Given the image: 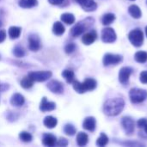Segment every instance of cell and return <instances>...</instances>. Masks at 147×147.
I'll return each mask as SVG.
<instances>
[{
	"label": "cell",
	"mask_w": 147,
	"mask_h": 147,
	"mask_svg": "<svg viewBox=\"0 0 147 147\" xmlns=\"http://www.w3.org/2000/svg\"><path fill=\"white\" fill-rule=\"evenodd\" d=\"M5 38H6V32H5V30H3V29L0 30V43H2L5 40Z\"/></svg>",
	"instance_id": "obj_39"
},
{
	"label": "cell",
	"mask_w": 147,
	"mask_h": 147,
	"mask_svg": "<svg viewBox=\"0 0 147 147\" xmlns=\"http://www.w3.org/2000/svg\"><path fill=\"white\" fill-rule=\"evenodd\" d=\"M125 102L122 98H112L104 103L103 112L109 116H116L123 110Z\"/></svg>",
	"instance_id": "obj_1"
},
{
	"label": "cell",
	"mask_w": 147,
	"mask_h": 147,
	"mask_svg": "<svg viewBox=\"0 0 147 147\" xmlns=\"http://www.w3.org/2000/svg\"><path fill=\"white\" fill-rule=\"evenodd\" d=\"M61 21L68 25H71L72 23H74L75 22V16L73 14L71 13H64L61 15Z\"/></svg>",
	"instance_id": "obj_24"
},
{
	"label": "cell",
	"mask_w": 147,
	"mask_h": 147,
	"mask_svg": "<svg viewBox=\"0 0 147 147\" xmlns=\"http://www.w3.org/2000/svg\"><path fill=\"white\" fill-rule=\"evenodd\" d=\"M96 119L92 116L87 117L84 119V123H83V127L85 130L90 131V132H93L96 129Z\"/></svg>",
	"instance_id": "obj_15"
},
{
	"label": "cell",
	"mask_w": 147,
	"mask_h": 147,
	"mask_svg": "<svg viewBox=\"0 0 147 147\" xmlns=\"http://www.w3.org/2000/svg\"><path fill=\"white\" fill-rule=\"evenodd\" d=\"M147 124V119L146 118H142V119H140L139 121L137 122V125L139 127H144Z\"/></svg>",
	"instance_id": "obj_38"
},
{
	"label": "cell",
	"mask_w": 147,
	"mask_h": 147,
	"mask_svg": "<svg viewBox=\"0 0 147 147\" xmlns=\"http://www.w3.org/2000/svg\"><path fill=\"white\" fill-rule=\"evenodd\" d=\"M109 143V138L105 134H101L100 137L96 140V145L98 146H105Z\"/></svg>",
	"instance_id": "obj_31"
},
{
	"label": "cell",
	"mask_w": 147,
	"mask_h": 147,
	"mask_svg": "<svg viewBox=\"0 0 147 147\" xmlns=\"http://www.w3.org/2000/svg\"><path fill=\"white\" fill-rule=\"evenodd\" d=\"M88 21H89V19H87V20H85L84 22H80L77 25H75L71 28V35L73 37H78V36L81 35L87 29V28L90 26V23H93L94 22V20L90 21V22H88Z\"/></svg>",
	"instance_id": "obj_4"
},
{
	"label": "cell",
	"mask_w": 147,
	"mask_h": 147,
	"mask_svg": "<svg viewBox=\"0 0 147 147\" xmlns=\"http://www.w3.org/2000/svg\"><path fill=\"white\" fill-rule=\"evenodd\" d=\"M123 58L121 55L118 54H112V53H107L104 55L102 63L104 66H109L112 65H118L119 63L122 62Z\"/></svg>",
	"instance_id": "obj_6"
},
{
	"label": "cell",
	"mask_w": 147,
	"mask_h": 147,
	"mask_svg": "<svg viewBox=\"0 0 147 147\" xmlns=\"http://www.w3.org/2000/svg\"><path fill=\"white\" fill-rule=\"evenodd\" d=\"M130 42L136 47H140L144 42V34L140 28H135L128 34Z\"/></svg>",
	"instance_id": "obj_3"
},
{
	"label": "cell",
	"mask_w": 147,
	"mask_h": 147,
	"mask_svg": "<svg viewBox=\"0 0 147 147\" xmlns=\"http://www.w3.org/2000/svg\"><path fill=\"white\" fill-rule=\"evenodd\" d=\"M128 12L132 16V17L135 18V19H139L142 16V13H141L140 7L135 5V4H133L128 8Z\"/></svg>",
	"instance_id": "obj_18"
},
{
	"label": "cell",
	"mask_w": 147,
	"mask_h": 147,
	"mask_svg": "<svg viewBox=\"0 0 147 147\" xmlns=\"http://www.w3.org/2000/svg\"><path fill=\"white\" fill-rule=\"evenodd\" d=\"M144 129H145V132L147 134V124L145 126V127H144Z\"/></svg>",
	"instance_id": "obj_41"
},
{
	"label": "cell",
	"mask_w": 147,
	"mask_h": 147,
	"mask_svg": "<svg viewBox=\"0 0 147 147\" xmlns=\"http://www.w3.org/2000/svg\"><path fill=\"white\" fill-rule=\"evenodd\" d=\"M140 80L142 84H147V71H143L140 73Z\"/></svg>",
	"instance_id": "obj_36"
},
{
	"label": "cell",
	"mask_w": 147,
	"mask_h": 147,
	"mask_svg": "<svg viewBox=\"0 0 147 147\" xmlns=\"http://www.w3.org/2000/svg\"><path fill=\"white\" fill-rule=\"evenodd\" d=\"M0 59H1V55H0Z\"/></svg>",
	"instance_id": "obj_43"
},
{
	"label": "cell",
	"mask_w": 147,
	"mask_h": 147,
	"mask_svg": "<svg viewBox=\"0 0 147 147\" xmlns=\"http://www.w3.org/2000/svg\"><path fill=\"white\" fill-rule=\"evenodd\" d=\"M48 2L53 5H59L64 2V0H48Z\"/></svg>",
	"instance_id": "obj_40"
},
{
	"label": "cell",
	"mask_w": 147,
	"mask_h": 147,
	"mask_svg": "<svg viewBox=\"0 0 147 147\" xmlns=\"http://www.w3.org/2000/svg\"><path fill=\"white\" fill-rule=\"evenodd\" d=\"M134 59L139 63H146L147 61V53L144 51H139L135 53Z\"/></svg>",
	"instance_id": "obj_28"
},
{
	"label": "cell",
	"mask_w": 147,
	"mask_h": 147,
	"mask_svg": "<svg viewBox=\"0 0 147 147\" xmlns=\"http://www.w3.org/2000/svg\"><path fill=\"white\" fill-rule=\"evenodd\" d=\"M56 145L59 146H66L68 145V140L65 138H60L57 142H56Z\"/></svg>",
	"instance_id": "obj_37"
},
{
	"label": "cell",
	"mask_w": 147,
	"mask_h": 147,
	"mask_svg": "<svg viewBox=\"0 0 147 147\" xmlns=\"http://www.w3.org/2000/svg\"><path fill=\"white\" fill-rule=\"evenodd\" d=\"M56 142H57L56 137L51 134H44V136L42 138V143L46 146H54L56 145Z\"/></svg>",
	"instance_id": "obj_17"
},
{
	"label": "cell",
	"mask_w": 147,
	"mask_h": 147,
	"mask_svg": "<svg viewBox=\"0 0 147 147\" xmlns=\"http://www.w3.org/2000/svg\"><path fill=\"white\" fill-rule=\"evenodd\" d=\"M85 11H94L97 8V4L95 0H75Z\"/></svg>",
	"instance_id": "obj_9"
},
{
	"label": "cell",
	"mask_w": 147,
	"mask_h": 147,
	"mask_svg": "<svg viewBox=\"0 0 147 147\" xmlns=\"http://www.w3.org/2000/svg\"><path fill=\"white\" fill-rule=\"evenodd\" d=\"M146 3H147V0H146Z\"/></svg>",
	"instance_id": "obj_45"
},
{
	"label": "cell",
	"mask_w": 147,
	"mask_h": 147,
	"mask_svg": "<svg viewBox=\"0 0 147 147\" xmlns=\"http://www.w3.org/2000/svg\"><path fill=\"white\" fill-rule=\"evenodd\" d=\"M131 1H134V0H131Z\"/></svg>",
	"instance_id": "obj_44"
},
{
	"label": "cell",
	"mask_w": 147,
	"mask_h": 147,
	"mask_svg": "<svg viewBox=\"0 0 147 147\" xmlns=\"http://www.w3.org/2000/svg\"><path fill=\"white\" fill-rule=\"evenodd\" d=\"M65 27L60 22H55L53 26V32L56 35H62L65 33Z\"/></svg>",
	"instance_id": "obj_21"
},
{
	"label": "cell",
	"mask_w": 147,
	"mask_h": 147,
	"mask_svg": "<svg viewBox=\"0 0 147 147\" xmlns=\"http://www.w3.org/2000/svg\"><path fill=\"white\" fill-rule=\"evenodd\" d=\"M72 84H73V89L76 90V92H78L79 94H84V93L86 92V90H85V89L84 87L83 83H80L78 81L74 80L73 83H72Z\"/></svg>",
	"instance_id": "obj_30"
},
{
	"label": "cell",
	"mask_w": 147,
	"mask_h": 147,
	"mask_svg": "<svg viewBox=\"0 0 147 147\" xmlns=\"http://www.w3.org/2000/svg\"><path fill=\"white\" fill-rule=\"evenodd\" d=\"M133 71H134L131 67H122L119 72V81L122 84H127Z\"/></svg>",
	"instance_id": "obj_10"
},
{
	"label": "cell",
	"mask_w": 147,
	"mask_h": 147,
	"mask_svg": "<svg viewBox=\"0 0 147 147\" xmlns=\"http://www.w3.org/2000/svg\"><path fill=\"white\" fill-rule=\"evenodd\" d=\"M37 4H38L37 0H19V6L25 9L34 7Z\"/></svg>",
	"instance_id": "obj_25"
},
{
	"label": "cell",
	"mask_w": 147,
	"mask_h": 147,
	"mask_svg": "<svg viewBox=\"0 0 147 147\" xmlns=\"http://www.w3.org/2000/svg\"><path fill=\"white\" fill-rule=\"evenodd\" d=\"M115 20V16L112 13L105 14L102 18V22L103 25H109Z\"/></svg>",
	"instance_id": "obj_29"
},
{
	"label": "cell",
	"mask_w": 147,
	"mask_h": 147,
	"mask_svg": "<svg viewBox=\"0 0 147 147\" xmlns=\"http://www.w3.org/2000/svg\"><path fill=\"white\" fill-rule=\"evenodd\" d=\"M75 50H76V45H75L74 43H69V44H67V45L65 46V53H68V54L72 53Z\"/></svg>",
	"instance_id": "obj_35"
},
{
	"label": "cell",
	"mask_w": 147,
	"mask_h": 147,
	"mask_svg": "<svg viewBox=\"0 0 147 147\" xmlns=\"http://www.w3.org/2000/svg\"><path fill=\"white\" fill-rule=\"evenodd\" d=\"M21 28L19 27H16V26H12L9 28V36L10 39H17L20 34H21Z\"/></svg>",
	"instance_id": "obj_23"
},
{
	"label": "cell",
	"mask_w": 147,
	"mask_h": 147,
	"mask_svg": "<svg viewBox=\"0 0 147 147\" xmlns=\"http://www.w3.org/2000/svg\"><path fill=\"white\" fill-rule=\"evenodd\" d=\"M129 97L133 103L143 102L147 98V91L142 89L133 88L129 91Z\"/></svg>",
	"instance_id": "obj_2"
},
{
	"label": "cell",
	"mask_w": 147,
	"mask_h": 147,
	"mask_svg": "<svg viewBox=\"0 0 147 147\" xmlns=\"http://www.w3.org/2000/svg\"><path fill=\"white\" fill-rule=\"evenodd\" d=\"M64 132L69 136H73L76 134V128L71 124H66L64 127Z\"/></svg>",
	"instance_id": "obj_33"
},
{
	"label": "cell",
	"mask_w": 147,
	"mask_h": 147,
	"mask_svg": "<svg viewBox=\"0 0 147 147\" xmlns=\"http://www.w3.org/2000/svg\"><path fill=\"white\" fill-rule=\"evenodd\" d=\"M43 123H44L45 127H47V128H53L57 126L58 121L56 118H54L53 116H47L44 119Z\"/></svg>",
	"instance_id": "obj_22"
},
{
	"label": "cell",
	"mask_w": 147,
	"mask_h": 147,
	"mask_svg": "<svg viewBox=\"0 0 147 147\" xmlns=\"http://www.w3.org/2000/svg\"><path fill=\"white\" fill-rule=\"evenodd\" d=\"M121 125L127 134L131 135L134 132V121L131 117H123L121 120Z\"/></svg>",
	"instance_id": "obj_8"
},
{
	"label": "cell",
	"mask_w": 147,
	"mask_h": 147,
	"mask_svg": "<svg viewBox=\"0 0 147 147\" xmlns=\"http://www.w3.org/2000/svg\"><path fill=\"white\" fill-rule=\"evenodd\" d=\"M28 47L31 51H34V52H36L40 49V39L37 35L31 34L28 37Z\"/></svg>",
	"instance_id": "obj_12"
},
{
	"label": "cell",
	"mask_w": 147,
	"mask_h": 147,
	"mask_svg": "<svg viewBox=\"0 0 147 147\" xmlns=\"http://www.w3.org/2000/svg\"><path fill=\"white\" fill-rule=\"evenodd\" d=\"M116 34L111 28H103L102 31V40L105 43H113L116 40Z\"/></svg>",
	"instance_id": "obj_7"
},
{
	"label": "cell",
	"mask_w": 147,
	"mask_h": 147,
	"mask_svg": "<svg viewBox=\"0 0 147 147\" xmlns=\"http://www.w3.org/2000/svg\"><path fill=\"white\" fill-rule=\"evenodd\" d=\"M34 81L28 75L26 77H24L22 78V80L21 81V86L24 89H29L34 85Z\"/></svg>",
	"instance_id": "obj_27"
},
{
	"label": "cell",
	"mask_w": 147,
	"mask_h": 147,
	"mask_svg": "<svg viewBox=\"0 0 147 147\" xmlns=\"http://www.w3.org/2000/svg\"><path fill=\"white\" fill-rule=\"evenodd\" d=\"M28 76L34 82H45L48 80L52 77V72L49 71H33L28 74Z\"/></svg>",
	"instance_id": "obj_5"
},
{
	"label": "cell",
	"mask_w": 147,
	"mask_h": 147,
	"mask_svg": "<svg viewBox=\"0 0 147 147\" xmlns=\"http://www.w3.org/2000/svg\"><path fill=\"white\" fill-rule=\"evenodd\" d=\"M13 54L17 58H22L25 55V51L22 47L17 46L13 49Z\"/></svg>",
	"instance_id": "obj_34"
},
{
	"label": "cell",
	"mask_w": 147,
	"mask_h": 147,
	"mask_svg": "<svg viewBox=\"0 0 147 147\" xmlns=\"http://www.w3.org/2000/svg\"><path fill=\"white\" fill-rule=\"evenodd\" d=\"M97 38V34L96 31L92 30L90 32H88L86 33L85 34L83 35L82 37V41L84 45H90L92 44L93 42H95V40H96Z\"/></svg>",
	"instance_id": "obj_13"
},
{
	"label": "cell",
	"mask_w": 147,
	"mask_h": 147,
	"mask_svg": "<svg viewBox=\"0 0 147 147\" xmlns=\"http://www.w3.org/2000/svg\"><path fill=\"white\" fill-rule=\"evenodd\" d=\"M47 88L55 94H61L64 91V86L63 84L57 81V80H52L47 84Z\"/></svg>",
	"instance_id": "obj_11"
},
{
	"label": "cell",
	"mask_w": 147,
	"mask_h": 147,
	"mask_svg": "<svg viewBox=\"0 0 147 147\" xmlns=\"http://www.w3.org/2000/svg\"><path fill=\"white\" fill-rule=\"evenodd\" d=\"M62 76L64 77V78L66 80V82L68 84H72L73 81L75 80V75L74 72L71 70H65L62 72Z\"/></svg>",
	"instance_id": "obj_26"
},
{
	"label": "cell",
	"mask_w": 147,
	"mask_h": 147,
	"mask_svg": "<svg viewBox=\"0 0 147 147\" xmlns=\"http://www.w3.org/2000/svg\"><path fill=\"white\" fill-rule=\"evenodd\" d=\"M84 84V87L86 91H90V90H93L96 88V81L93 78H87L84 80V82L83 83Z\"/></svg>",
	"instance_id": "obj_19"
},
{
	"label": "cell",
	"mask_w": 147,
	"mask_h": 147,
	"mask_svg": "<svg viewBox=\"0 0 147 147\" xmlns=\"http://www.w3.org/2000/svg\"><path fill=\"white\" fill-rule=\"evenodd\" d=\"M89 141V137L85 133L80 132L77 135V143L79 146H84Z\"/></svg>",
	"instance_id": "obj_20"
},
{
	"label": "cell",
	"mask_w": 147,
	"mask_h": 147,
	"mask_svg": "<svg viewBox=\"0 0 147 147\" xmlns=\"http://www.w3.org/2000/svg\"><path fill=\"white\" fill-rule=\"evenodd\" d=\"M56 108V104L53 102H48L46 97H43L40 105V110L42 112H47V111H53Z\"/></svg>",
	"instance_id": "obj_14"
},
{
	"label": "cell",
	"mask_w": 147,
	"mask_h": 147,
	"mask_svg": "<svg viewBox=\"0 0 147 147\" xmlns=\"http://www.w3.org/2000/svg\"><path fill=\"white\" fill-rule=\"evenodd\" d=\"M24 102H25L24 96L19 93H16L11 96L10 103H11V105H13L15 107H21L24 104Z\"/></svg>",
	"instance_id": "obj_16"
},
{
	"label": "cell",
	"mask_w": 147,
	"mask_h": 147,
	"mask_svg": "<svg viewBox=\"0 0 147 147\" xmlns=\"http://www.w3.org/2000/svg\"><path fill=\"white\" fill-rule=\"evenodd\" d=\"M19 138H20V140H21L22 141L26 142V143L30 142V141L33 140L32 135H31L29 133L25 132V131H23V132H21V133H20V134H19Z\"/></svg>",
	"instance_id": "obj_32"
},
{
	"label": "cell",
	"mask_w": 147,
	"mask_h": 147,
	"mask_svg": "<svg viewBox=\"0 0 147 147\" xmlns=\"http://www.w3.org/2000/svg\"><path fill=\"white\" fill-rule=\"evenodd\" d=\"M146 36H147V26L146 27Z\"/></svg>",
	"instance_id": "obj_42"
}]
</instances>
